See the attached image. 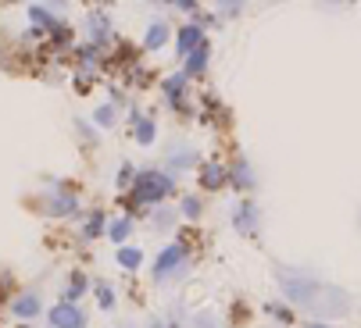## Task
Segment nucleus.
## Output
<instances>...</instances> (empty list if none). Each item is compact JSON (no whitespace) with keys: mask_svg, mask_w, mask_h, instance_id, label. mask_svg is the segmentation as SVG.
<instances>
[{"mask_svg":"<svg viewBox=\"0 0 361 328\" xmlns=\"http://www.w3.org/2000/svg\"><path fill=\"white\" fill-rule=\"evenodd\" d=\"M279 282H283L286 296L293 303L307 307V310H319V314H343L347 310V293H340V289H333L326 282H315L312 275H300V279L279 275Z\"/></svg>","mask_w":361,"mask_h":328,"instance_id":"obj_1","label":"nucleus"},{"mask_svg":"<svg viewBox=\"0 0 361 328\" xmlns=\"http://www.w3.org/2000/svg\"><path fill=\"white\" fill-rule=\"evenodd\" d=\"M172 186H176V179L165 172H140L133 182V200L136 203H158L172 193Z\"/></svg>","mask_w":361,"mask_h":328,"instance_id":"obj_2","label":"nucleus"},{"mask_svg":"<svg viewBox=\"0 0 361 328\" xmlns=\"http://www.w3.org/2000/svg\"><path fill=\"white\" fill-rule=\"evenodd\" d=\"M183 260H186V250H183L179 243L165 246V250H161V257H158V264H154V279L165 282L169 275H176V271L183 267Z\"/></svg>","mask_w":361,"mask_h":328,"instance_id":"obj_3","label":"nucleus"},{"mask_svg":"<svg viewBox=\"0 0 361 328\" xmlns=\"http://www.w3.org/2000/svg\"><path fill=\"white\" fill-rule=\"evenodd\" d=\"M50 324L54 328H86V314L75 303H58L50 310Z\"/></svg>","mask_w":361,"mask_h":328,"instance_id":"obj_4","label":"nucleus"},{"mask_svg":"<svg viewBox=\"0 0 361 328\" xmlns=\"http://www.w3.org/2000/svg\"><path fill=\"white\" fill-rule=\"evenodd\" d=\"M226 182H229V168H226V164H215V160L200 164V186L204 189H222Z\"/></svg>","mask_w":361,"mask_h":328,"instance_id":"obj_5","label":"nucleus"},{"mask_svg":"<svg viewBox=\"0 0 361 328\" xmlns=\"http://www.w3.org/2000/svg\"><path fill=\"white\" fill-rule=\"evenodd\" d=\"M47 210L50 214H58V217H72V214H79V200L72 196V193H54V196H50V203H47Z\"/></svg>","mask_w":361,"mask_h":328,"instance_id":"obj_6","label":"nucleus"},{"mask_svg":"<svg viewBox=\"0 0 361 328\" xmlns=\"http://www.w3.org/2000/svg\"><path fill=\"white\" fill-rule=\"evenodd\" d=\"M86 25H90V43H93V46H104V43H108V25H111V22H108L104 11H93V15L86 18Z\"/></svg>","mask_w":361,"mask_h":328,"instance_id":"obj_7","label":"nucleus"},{"mask_svg":"<svg viewBox=\"0 0 361 328\" xmlns=\"http://www.w3.org/2000/svg\"><path fill=\"white\" fill-rule=\"evenodd\" d=\"M229 182H233L236 189H254V175H250V164H247L243 157H236V160L229 164Z\"/></svg>","mask_w":361,"mask_h":328,"instance_id":"obj_8","label":"nucleus"},{"mask_svg":"<svg viewBox=\"0 0 361 328\" xmlns=\"http://www.w3.org/2000/svg\"><path fill=\"white\" fill-rule=\"evenodd\" d=\"M204 46V29L200 25H183L179 29V53H193Z\"/></svg>","mask_w":361,"mask_h":328,"instance_id":"obj_9","label":"nucleus"},{"mask_svg":"<svg viewBox=\"0 0 361 328\" xmlns=\"http://www.w3.org/2000/svg\"><path fill=\"white\" fill-rule=\"evenodd\" d=\"M86 286H90L86 275H82V271H75V275L68 279V286H65V293H61V303H75V300L86 293Z\"/></svg>","mask_w":361,"mask_h":328,"instance_id":"obj_10","label":"nucleus"},{"mask_svg":"<svg viewBox=\"0 0 361 328\" xmlns=\"http://www.w3.org/2000/svg\"><path fill=\"white\" fill-rule=\"evenodd\" d=\"M193 157H197V150H190V146H172L169 150V164H172V168L179 172V168H190V164H193Z\"/></svg>","mask_w":361,"mask_h":328,"instance_id":"obj_11","label":"nucleus"},{"mask_svg":"<svg viewBox=\"0 0 361 328\" xmlns=\"http://www.w3.org/2000/svg\"><path fill=\"white\" fill-rule=\"evenodd\" d=\"M11 310H15L18 317H36V314H39V296H36V293H29V296H18V300L11 303Z\"/></svg>","mask_w":361,"mask_h":328,"instance_id":"obj_12","label":"nucleus"},{"mask_svg":"<svg viewBox=\"0 0 361 328\" xmlns=\"http://www.w3.org/2000/svg\"><path fill=\"white\" fill-rule=\"evenodd\" d=\"M29 18H32L36 25H47V29H61V15H50L43 4H32V8H29Z\"/></svg>","mask_w":361,"mask_h":328,"instance_id":"obj_13","label":"nucleus"},{"mask_svg":"<svg viewBox=\"0 0 361 328\" xmlns=\"http://www.w3.org/2000/svg\"><path fill=\"white\" fill-rule=\"evenodd\" d=\"M233 222H236V229H240V232H250V229L257 225V207H254V203H243V207H240V214L233 217Z\"/></svg>","mask_w":361,"mask_h":328,"instance_id":"obj_14","label":"nucleus"},{"mask_svg":"<svg viewBox=\"0 0 361 328\" xmlns=\"http://www.w3.org/2000/svg\"><path fill=\"white\" fill-rule=\"evenodd\" d=\"M115 257H118V264H122L126 271H136V267L143 264V250H136V246H122Z\"/></svg>","mask_w":361,"mask_h":328,"instance_id":"obj_15","label":"nucleus"},{"mask_svg":"<svg viewBox=\"0 0 361 328\" xmlns=\"http://www.w3.org/2000/svg\"><path fill=\"white\" fill-rule=\"evenodd\" d=\"M165 39H169V29H165L161 22H154V25L147 29V39H143V46H147V50H158V46H165Z\"/></svg>","mask_w":361,"mask_h":328,"instance_id":"obj_16","label":"nucleus"},{"mask_svg":"<svg viewBox=\"0 0 361 328\" xmlns=\"http://www.w3.org/2000/svg\"><path fill=\"white\" fill-rule=\"evenodd\" d=\"M183 89H186V72H183V75H172V79L165 82V96H169V103H183Z\"/></svg>","mask_w":361,"mask_h":328,"instance_id":"obj_17","label":"nucleus"},{"mask_svg":"<svg viewBox=\"0 0 361 328\" xmlns=\"http://www.w3.org/2000/svg\"><path fill=\"white\" fill-rule=\"evenodd\" d=\"M204 65H208V43H204L200 50H193V53H190V65H186V79H190V75H200V72H204Z\"/></svg>","mask_w":361,"mask_h":328,"instance_id":"obj_18","label":"nucleus"},{"mask_svg":"<svg viewBox=\"0 0 361 328\" xmlns=\"http://www.w3.org/2000/svg\"><path fill=\"white\" fill-rule=\"evenodd\" d=\"M108 232H111V239H115V243H126V239H129V232H133V217H115Z\"/></svg>","mask_w":361,"mask_h":328,"instance_id":"obj_19","label":"nucleus"},{"mask_svg":"<svg viewBox=\"0 0 361 328\" xmlns=\"http://www.w3.org/2000/svg\"><path fill=\"white\" fill-rule=\"evenodd\" d=\"M133 136H136V143L150 146V143H154V122H150V118H140V122H136V132H133Z\"/></svg>","mask_w":361,"mask_h":328,"instance_id":"obj_20","label":"nucleus"},{"mask_svg":"<svg viewBox=\"0 0 361 328\" xmlns=\"http://www.w3.org/2000/svg\"><path fill=\"white\" fill-rule=\"evenodd\" d=\"M100 229H104V214L93 210V214H90V222L82 225V236H86V239H97V236H100Z\"/></svg>","mask_w":361,"mask_h":328,"instance_id":"obj_21","label":"nucleus"},{"mask_svg":"<svg viewBox=\"0 0 361 328\" xmlns=\"http://www.w3.org/2000/svg\"><path fill=\"white\" fill-rule=\"evenodd\" d=\"M115 118H118V115H115V107H111V103H104V107H97V111H93V122H97V125H104V129H111Z\"/></svg>","mask_w":361,"mask_h":328,"instance_id":"obj_22","label":"nucleus"},{"mask_svg":"<svg viewBox=\"0 0 361 328\" xmlns=\"http://www.w3.org/2000/svg\"><path fill=\"white\" fill-rule=\"evenodd\" d=\"M97 300H100V307H104V310H111V307H115V293H111V286H108V282H100V286H97Z\"/></svg>","mask_w":361,"mask_h":328,"instance_id":"obj_23","label":"nucleus"},{"mask_svg":"<svg viewBox=\"0 0 361 328\" xmlns=\"http://www.w3.org/2000/svg\"><path fill=\"white\" fill-rule=\"evenodd\" d=\"M183 214H186V217H200V200H197V196H186V200H183Z\"/></svg>","mask_w":361,"mask_h":328,"instance_id":"obj_24","label":"nucleus"},{"mask_svg":"<svg viewBox=\"0 0 361 328\" xmlns=\"http://www.w3.org/2000/svg\"><path fill=\"white\" fill-rule=\"evenodd\" d=\"M269 310H272L279 321H290V310H286V307H269Z\"/></svg>","mask_w":361,"mask_h":328,"instance_id":"obj_25","label":"nucleus"},{"mask_svg":"<svg viewBox=\"0 0 361 328\" xmlns=\"http://www.w3.org/2000/svg\"><path fill=\"white\" fill-rule=\"evenodd\" d=\"M129 179H133V168H122V172H118V186H126Z\"/></svg>","mask_w":361,"mask_h":328,"instance_id":"obj_26","label":"nucleus"},{"mask_svg":"<svg viewBox=\"0 0 361 328\" xmlns=\"http://www.w3.org/2000/svg\"><path fill=\"white\" fill-rule=\"evenodd\" d=\"M304 328H329V324H315V321H312V324H304Z\"/></svg>","mask_w":361,"mask_h":328,"instance_id":"obj_27","label":"nucleus"}]
</instances>
